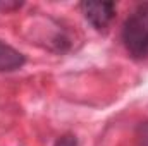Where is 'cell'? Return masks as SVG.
<instances>
[{
	"mask_svg": "<svg viewBox=\"0 0 148 146\" xmlns=\"http://www.w3.org/2000/svg\"><path fill=\"white\" fill-rule=\"evenodd\" d=\"M26 64V55L0 40V72H16Z\"/></svg>",
	"mask_w": 148,
	"mask_h": 146,
	"instance_id": "obj_3",
	"label": "cell"
},
{
	"mask_svg": "<svg viewBox=\"0 0 148 146\" xmlns=\"http://www.w3.org/2000/svg\"><path fill=\"white\" fill-rule=\"evenodd\" d=\"M53 146H77V138L74 134H62L55 139Z\"/></svg>",
	"mask_w": 148,
	"mask_h": 146,
	"instance_id": "obj_6",
	"label": "cell"
},
{
	"mask_svg": "<svg viewBox=\"0 0 148 146\" xmlns=\"http://www.w3.org/2000/svg\"><path fill=\"white\" fill-rule=\"evenodd\" d=\"M121 40L133 59H148V2L138 3L129 12L121 29Z\"/></svg>",
	"mask_w": 148,
	"mask_h": 146,
	"instance_id": "obj_1",
	"label": "cell"
},
{
	"mask_svg": "<svg viewBox=\"0 0 148 146\" xmlns=\"http://www.w3.org/2000/svg\"><path fill=\"white\" fill-rule=\"evenodd\" d=\"M134 146H148V120L138 124L134 132Z\"/></svg>",
	"mask_w": 148,
	"mask_h": 146,
	"instance_id": "obj_4",
	"label": "cell"
},
{
	"mask_svg": "<svg viewBox=\"0 0 148 146\" xmlns=\"http://www.w3.org/2000/svg\"><path fill=\"white\" fill-rule=\"evenodd\" d=\"M24 5V2H17V0H0V12H16Z\"/></svg>",
	"mask_w": 148,
	"mask_h": 146,
	"instance_id": "obj_5",
	"label": "cell"
},
{
	"mask_svg": "<svg viewBox=\"0 0 148 146\" xmlns=\"http://www.w3.org/2000/svg\"><path fill=\"white\" fill-rule=\"evenodd\" d=\"M79 9L88 24L97 31H107L117 12L114 2H81Z\"/></svg>",
	"mask_w": 148,
	"mask_h": 146,
	"instance_id": "obj_2",
	"label": "cell"
}]
</instances>
